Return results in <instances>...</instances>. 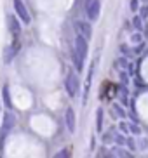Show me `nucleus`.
Listing matches in <instances>:
<instances>
[{"instance_id":"obj_10","label":"nucleus","mask_w":148,"mask_h":158,"mask_svg":"<svg viewBox=\"0 0 148 158\" xmlns=\"http://www.w3.org/2000/svg\"><path fill=\"white\" fill-rule=\"evenodd\" d=\"M133 26H134L136 31H141V30H143V18L138 16V14H134L133 16Z\"/></svg>"},{"instance_id":"obj_14","label":"nucleus","mask_w":148,"mask_h":158,"mask_svg":"<svg viewBox=\"0 0 148 158\" xmlns=\"http://www.w3.org/2000/svg\"><path fill=\"white\" fill-rule=\"evenodd\" d=\"M129 7H131V10H133V12H139V7H141V5H139V0H131V4H129Z\"/></svg>"},{"instance_id":"obj_1","label":"nucleus","mask_w":148,"mask_h":158,"mask_svg":"<svg viewBox=\"0 0 148 158\" xmlns=\"http://www.w3.org/2000/svg\"><path fill=\"white\" fill-rule=\"evenodd\" d=\"M87 56H89V40L84 35L77 33V37H75V66H77L79 73L84 71Z\"/></svg>"},{"instance_id":"obj_12","label":"nucleus","mask_w":148,"mask_h":158,"mask_svg":"<svg viewBox=\"0 0 148 158\" xmlns=\"http://www.w3.org/2000/svg\"><path fill=\"white\" fill-rule=\"evenodd\" d=\"M141 42H143V37H141L139 31H136V33L131 35V44H141Z\"/></svg>"},{"instance_id":"obj_20","label":"nucleus","mask_w":148,"mask_h":158,"mask_svg":"<svg viewBox=\"0 0 148 158\" xmlns=\"http://www.w3.org/2000/svg\"><path fill=\"white\" fill-rule=\"evenodd\" d=\"M56 156H58V158H59V156H68V151H66V149H61V151L56 155Z\"/></svg>"},{"instance_id":"obj_11","label":"nucleus","mask_w":148,"mask_h":158,"mask_svg":"<svg viewBox=\"0 0 148 158\" xmlns=\"http://www.w3.org/2000/svg\"><path fill=\"white\" fill-rule=\"evenodd\" d=\"M96 130L98 132H101L103 130V110L101 108L96 111Z\"/></svg>"},{"instance_id":"obj_17","label":"nucleus","mask_w":148,"mask_h":158,"mask_svg":"<svg viewBox=\"0 0 148 158\" xmlns=\"http://www.w3.org/2000/svg\"><path fill=\"white\" fill-rule=\"evenodd\" d=\"M139 12H141V18H148V5H143V7H139Z\"/></svg>"},{"instance_id":"obj_18","label":"nucleus","mask_w":148,"mask_h":158,"mask_svg":"<svg viewBox=\"0 0 148 158\" xmlns=\"http://www.w3.org/2000/svg\"><path fill=\"white\" fill-rule=\"evenodd\" d=\"M117 64H120L122 68H127V59H125V57H119V59H117Z\"/></svg>"},{"instance_id":"obj_16","label":"nucleus","mask_w":148,"mask_h":158,"mask_svg":"<svg viewBox=\"0 0 148 158\" xmlns=\"http://www.w3.org/2000/svg\"><path fill=\"white\" fill-rule=\"evenodd\" d=\"M129 130L133 132V134H136V135H141V129H139L138 125H129Z\"/></svg>"},{"instance_id":"obj_2","label":"nucleus","mask_w":148,"mask_h":158,"mask_svg":"<svg viewBox=\"0 0 148 158\" xmlns=\"http://www.w3.org/2000/svg\"><path fill=\"white\" fill-rule=\"evenodd\" d=\"M79 89H80L79 77H77L73 71H70L65 78V90H66V94H68V98H75L77 92H79Z\"/></svg>"},{"instance_id":"obj_13","label":"nucleus","mask_w":148,"mask_h":158,"mask_svg":"<svg viewBox=\"0 0 148 158\" xmlns=\"http://www.w3.org/2000/svg\"><path fill=\"white\" fill-rule=\"evenodd\" d=\"M4 102H5V106H12V102H11V96H9V89L4 87Z\"/></svg>"},{"instance_id":"obj_5","label":"nucleus","mask_w":148,"mask_h":158,"mask_svg":"<svg viewBox=\"0 0 148 158\" xmlns=\"http://www.w3.org/2000/svg\"><path fill=\"white\" fill-rule=\"evenodd\" d=\"M75 30L79 35H84L87 40L93 37V26L89 21H75Z\"/></svg>"},{"instance_id":"obj_21","label":"nucleus","mask_w":148,"mask_h":158,"mask_svg":"<svg viewBox=\"0 0 148 158\" xmlns=\"http://www.w3.org/2000/svg\"><path fill=\"white\" fill-rule=\"evenodd\" d=\"M143 2H148V0H143Z\"/></svg>"},{"instance_id":"obj_7","label":"nucleus","mask_w":148,"mask_h":158,"mask_svg":"<svg viewBox=\"0 0 148 158\" xmlns=\"http://www.w3.org/2000/svg\"><path fill=\"white\" fill-rule=\"evenodd\" d=\"M65 125H66V129H68L70 134H73V132H75L77 118H75V111H73V108H66V111H65Z\"/></svg>"},{"instance_id":"obj_9","label":"nucleus","mask_w":148,"mask_h":158,"mask_svg":"<svg viewBox=\"0 0 148 158\" xmlns=\"http://www.w3.org/2000/svg\"><path fill=\"white\" fill-rule=\"evenodd\" d=\"M14 125H16V116H14L12 111H7L4 116V129H2V134H5L7 130H11Z\"/></svg>"},{"instance_id":"obj_15","label":"nucleus","mask_w":148,"mask_h":158,"mask_svg":"<svg viewBox=\"0 0 148 158\" xmlns=\"http://www.w3.org/2000/svg\"><path fill=\"white\" fill-rule=\"evenodd\" d=\"M113 110L117 111V115L119 116H125V111H124V108L119 106V104H113Z\"/></svg>"},{"instance_id":"obj_19","label":"nucleus","mask_w":148,"mask_h":158,"mask_svg":"<svg viewBox=\"0 0 148 158\" xmlns=\"http://www.w3.org/2000/svg\"><path fill=\"white\" fill-rule=\"evenodd\" d=\"M117 143H119V144H125V137H124V135H117Z\"/></svg>"},{"instance_id":"obj_4","label":"nucleus","mask_w":148,"mask_h":158,"mask_svg":"<svg viewBox=\"0 0 148 158\" xmlns=\"http://www.w3.org/2000/svg\"><path fill=\"white\" fill-rule=\"evenodd\" d=\"M12 5H14V12L21 19V23L23 24H30L32 23V18H30V12H28L26 5H24L23 0H12Z\"/></svg>"},{"instance_id":"obj_6","label":"nucleus","mask_w":148,"mask_h":158,"mask_svg":"<svg viewBox=\"0 0 148 158\" xmlns=\"http://www.w3.org/2000/svg\"><path fill=\"white\" fill-rule=\"evenodd\" d=\"M7 23H9V31L18 38L19 33H21V24H23V23H21V19H19L18 16L11 14V16H7Z\"/></svg>"},{"instance_id":"obj_8","label":"nucleus","mask_w":148,"mask_h":158,"mask_svg":"<svg viewBox=\"0 0 148 158\" xmlns=\"http://www.w3.org/2000/svg\"><path fill=\"white\" fill-rule=\"evenodd\" d=\"M18 52H19V42H18V40H14V44L9 47V49H7V52H5L4 63H7V64H9L11 61L16 57V54H18Z\"/></svg>"},{"instance_id":"obj_3","label":"nucleus","mask_w":148,"mask_h":158,"mask_svg":"<svg viewBox=\"0 0 148 158\" xmlns=\"http://www.w3.org/2000/svg\"><path fill=\"white\" fill-rule=\"evenodd\" d=\"M85 14H87V19L93 23L99 19V14H101L99 0H85Z\"/></svg>"}]
</instances>
